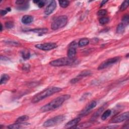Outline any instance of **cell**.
I'll list each match as a JSON object with an SVG mask.
<instances>
[{
  "label": "cell",
  "mask_w": 129,
  "mask_h": 129,
  "mask_svg": "<svg viewBox=\"0 0 129 129\" xmlns=\"http://www.w3.org/2000/svg\"><path fill=\"white\" fill-rule=\"evenodd\" d=\"M35 46H36V48H37L39 50L47 51H51L55 49L57 47V45L55 43L48 42V43L37 44Z\"/></svg>",
  "instance_id": "7"
},
{
  "label": "cell",
  "mask_w": 129,
  "mask_h": 129,
  "mask_svg": "<svg viewBox=\"0 0 129 129\" xmlns=\"http://www.w3.org/2000/svg\"><path fill=\"white\" fill-rule=\"evenodd\" d=\"M128 6H129V2L128 1H124L120 6V10L121 11H125V10L127 9V8L128 7Z\"/></svg>",
  "instance_id": "25"
},
{
  "label": "cell",
  "mask_w": 129,
  "mask_h": 129,
  "mask_svg": "<svg viewBox=\"0 0 129 129\" xmlns=\"http://www.w3.org/2000/svg\"><path fill=\"white\" fill-rule=\"evenodd\" d=\"M68 22V17L65 15L58 16L54 20L51 24V28L54 30H57L65 27Z\"/></svg>",
  "instance_id": "4"
},
{
  "label": "cell",
  "mask_w": 129,
  "mask_h": 129,
  "mask_svg": "<svg viewBox=\"0 0 129 129\" xmlns=\"http://www.w3.org/2000/svg\"><path fill=\"white\" fill-rule=\"evenodd\" d=\"M58 3H59L60 6L63 8H67L70 4V2L68 1H58Z\"/></svg>",
  "instance_id": "27"
},
{
  "label": "cell",
  "mask_w": 129,
  "mask_h": 129,
  "mask_svg": "<svg viewBox=\"0 0 129 129\" xmlns=\"http://www.w3.org/2000/svg\"><path fill=\"white\" fill-rule=\"evenodd\" d=\"M122 21L123 23L125 25H128L129 24V17L128 14H126L124 16V17L122 18Z\"/></svg>",
  "instance_id": "30"
},
{
  "label": "cell",
  "mask_w": 129,
  "mask_h": 129,
  "mask_svg": "<svg viewBox=\"0 0 129 129\" xmlns=\"http://www.w3.org/2000/svg\"><path fill=\"white\" fill-rule=\"evenodd\" d=\"M65 120L64 115H59L46 121L43 124L44 127H51L62 123Z\"/></svg>",
  "instance_id": "5"
},
{
  "label": "cell",
  "mask_w": 129,
  "mask_h": 129,
  "mask_svg": "<svg viewBox=\"0 0 129 129\" xmlns=\"http://www.w3.org/2000/svg\"><path fill=\"white\" fill-rule=\"evenodd\" d=\"M108 1H102L100 4V7H102L105 3H107Z\"/></svg>",
  "instance_id": "34"
},
{
  "label": "cell",
  "mask_w": 129,
  "mask_h": 129,
  "mask_svg": "<svg viewBox=\"0 0 129 129\" xmlns=\"http://www.w3.org/2000/svg\"><path fill=\"white\" fill-rule=\"evenodd\" d=\"M33 2L37 4L39 8H42L44 6L46 2L45 1H34Z\"/></svg>",
  "instance_id": "28"
},
{
  "label": "cell",
  "mask_w": 129,
  "mask_h": 129,
  "mask_svg": "<svg viewBox=\"0 0 129 129\" xmlns=\"http://www.w3.org/2000/svg\"><path fill=\"white\" fill-rule=\"evenodd\" d=\"M76 54V48H69L67 53V55L68 57L70 58H74Z\"/></svg>",
  "instance_id": "14"
},
{
  "label": "cell",
  "mask_w": 129,
  "mask_h": 129,
  "mask_svg": "<svg viewBox=\"0 0 129 129\" xmlns=\"http://www.w3.org/2000/svg\"><path fill=\"white\" fill-rule=\"evenodd\" d=\"M89 43V40L88 38H83L81 39L78 42V46L80 47H82L84 46L85 45H87Z\"/></svg>",
  "instance_id": "18"
},
{
  "label": "cell",
  "mask_w": 129,
  "mask_h": 129,
  "mask_svg": "<svg viewBox=\"0 0 129 129\" xmlns=\"http://www.w3.org/2000/svg\"><path fill=\"white\" fill-rule=\"evenodd\" d=\"M29 31H31L34 33H37L39 34V35H41L44 33H46L48 32V29L47 28H37V29H34L32 30H29Z\"/></svg>",
  "instance_id": "15"
},
{
  "label": "cell",
  "mask_w": 129,
  "mask_h": 129,
  "mask_svg": "<svg viewBox=\"0 0 129 129\" xmlns=\"http://www.w3.org/2000/svg\"><path fill=\"white\" fill-rule=\"evenodd\" d=\"M33 21V17L31 15H24L21 19V22L24 24H28Z\"/></svg>",
  "instance_id": "13"
},
{
  "label": "cell",
  "mask_w": 129,
  "mask_h": 129,
  "mask_svg": "<svg viewBox=\"0 0 129 129\" xmlns=\"http://www.w3.org/2000/svg\"><path fill=\"white\" fill-rule=\"evenodd\" d=\"M29 119V116L27 115H22L21 116L16 120V123H23L24 122L26 121H27Z\"/></svg>",
  "instance_id": "23"
},
{
  "label": "cell",
  "mask_w": 129,
  "mask_h": 129,
  "mask_svg": "<svg viewBox=\"0 0 129 129\" xmlns=\"http://www.w3.org/2000/svg\"><path fill=\"white\" fill-rule=\"evenodd\" d=\"M7 12H8V11L6 10H3L1 11V12H0V13H1V16H4L7 13Z\"/></svg>",
  "instance_id": "33"
},
{
  "label": "cell",
  "mask_w": 129,
  "mask_h": 129,
  "mask_svg": "<svg viewBox=\"0 0 129 129\" xmlns=\"http://www.w3.org/2000/svg\"><path fill=\"white\" fill-rule=\"evenodd\" d=\"M76 61L74 58H70L67 57H62L54 60L50 63V65L53 67H62L73 65Z\"/></svg>",
  "instance_id": "3"
},
{
  "label": "cell",
  "mask_w": 129,
  "mask_h": 129,
  "mask_svg": "<svg viewBox=\"0 0 129 129\" xmlns=\"http://www.w3.org/2000/svg\"><path fill=\"white\" fill-rule=\"evenodd\" d=\"M6 10H7L8 12H10V11H11V9H10V8H7Z\"/></svg>",
  "instance_id": "35"
},
{
  "label": "cell",
  "mask_w": 129,
  "mask_h": 129,
  "mask_svg": "<svg viewBox=\"0 0 129 129\" xmlns=\"http://www.w3.org/2000/svg\"><path fill=\"white\" fill-rule=\"evenodd\" d=\"M125 30V25L123 23H120L116 28V33L118 34H122Z\"/></svg>",
  "instance_id": "19"
},
{
  "label": "cell",
  "mask_w": 129,
  "mask_h": 129,
  "mask_svg": "<svg viewBox=\"0 0 129 129\" xmlns=\"http://www.w3.org/2000/svg\"><path fill=\"white\" fill-rule=\"evenodd\" d=\"M30 125L29 123H16V124H14L12 125H10L8 126V128L10 129H21L28 127Z\"/></svg>",
  "instance_id": "11"
},
{
  "label": "cell",
  "mask_w": 129,
  "mask_h": 129,
  "mask_svg": "<svg viewBox=\"0 0 129 129\" xmlns=\"http://www.w3.org/2000/svg\"><path fill=\"white\" fill-rule=\"evenodd\" d=\"M104 109V107H102L101 108H100V109H99L96 112H95L94 113V114L92 115V118H91V120L93 121L95 120L96 118H98V116L100 115V113Z\"/></svg>",
  "instance_id": "21"
},
{
  "label": "cell",
  "mask_w": 129,
  "mask_h": 129,
  "mask_svg": "<svg viewBox=\"0 0 129 129\" xmlns=\"http://www.w3.org/2000/svg\"><path fill=\"white\" fill-rule=\"evenodd\" d=\"M78 46V43H77L76 41H73L71 42L69 45V48H76Z\"/></svg>",
  "instance_id": "32"
},
{
  "label": "cell",
  "mask_w": 129,
  "mask_h": 129,
  "mask_svg": "<svg viewBox=\"0 0 129 129\" xmlns=\"http://www.w3.org/2000/svg\"><path fill=\"white\" fill-rule=\"evenodd\" d=\"M96 102L95 101H92L86 105V107L80 113V115L84 116L86 115L90 112L96 106Z\"/></svg>",
  "instance_id": "9"
},
{
  "label": "cell",
  "mask_w": 129,
  "mask_h": 129,
  "mask_svg": "<svg viewBox=\"0 0 129 129\" xmlns=\"http://www.w3.org/2000/svg\"><path fill=\"white\" fill-rule=\"evenodd\" d=\"M10 77L9 76V75H8V74H3L1 76V80H0V84L2 85L6 83L9 80Z\"/></svg>",
  "instance_id": "16"
},
{
  "label": "cell",
  "mask_w": 129,
  "mask_h": 129,
  "mask_svg": "<svg viewBox=\"0 0 129 129\" xmlns=\"http://www.w3.org/2000/svg\"><path fill=\"white\" fill-rule=\"evenodd\" d=\"M81 120L80 118H75L71 121H70V122H68L65 126V128H73L74 127L76 126L79 123V122Z\"/></svg>",
  "instance_id": "12"
},
{
  "label": "cell",
  "mask_w": 129,
  "mask_h": 129,
  "mask_svg": "<svg viewBox=\"0 0 129 129\" xmlns=\"http://www.w3.org/2000/svg\"><path fill=\"white\" fill-rule=\"evenodd\" d=\"M107 14V11L105 9H101L98 11L97 15L99 16H104Z\"/></svg>",
  "instance_id": "31"
},
{
  "label": "cell",
  "mask_w": 129,
  "mask_h": 129,
  "mask_svg": "<svg viewBox=\"0 0 129 129\" xmlns=\"http://www.w3.org/2000/svg\"><path fill=\"white\" fill-rule=\"evenodd\" d=\"M6 28L7 29H11L14 27V23L12 21H7L5 24Z\"/></svg>",
  "instance_id": "29"
},
{
  "label": "cell",
  "mask_w": 129,
  "mask_h": 129,
  "mask_svg": "<svg viewBox=\"0 0 129 129\" xmlns=\"http://www.w3.org/2000/svg\"><path fill=\"white\" fill-rule=\"evenodd\" d=\"M91 74V72L90 71H89V70H84V71L81 72L77 77L79 78L80 79H81L83 77L90 76Z\"/></svg>",
  "instance_id": "17"
},
{
  "label": "cell",
  "mask_w": 129,
  "mask_h": 129,
  "mask_svg": "<svg viewBox=\"0 0 129 129\" xmlns=\"http://www.w3.org/2000/svg\"><path fill=\"white\" fill-rule=\"evenodd\" d=\"M22 57L24 60H28L30 57V53L27 50H23L21 52Z\"/></svg>",
  "instance_id": "20"
},
{
  "label": "cell",
  "mask_w": 129,
  "mask_h": 129,
  "mask_svg": "<svg viewBox=\"0 0 129 129\" xmlns=\"http://www.w3.org/2000/svg\"><path fill=\"white\" fill-rule=\"evenodd\" d=\"M61 90L62 88L56 87H52L46 88L35 95L32 99V102L34 103L38 102L44 98L49 97Z\"/></svg>",
  "instance_id": "2"
},
{
  "label": "cell",
  "mask_w": 129,
  "mask_h": 129,
  "mask_svg": "<svg viewBox=\"0 0 129 129\" xmlns=\"http://www.w3.org/2000/svg\"><path fill=\"white\" fill-rule=\"evenodd\" d=\"M109 20H110V19L108 17H101L99 19V22L100 24L104 25V24H107V23H108L109 22Z\"/></svg>",
  "instance_id": "26"
},
{
  "label": "cell",
  "mask_w": 129,
  "mask_h": 129,
  "mask_svg": "<svg viewBox=\"0 0 129 129\" xmlns=\"http://www.w3.org/2000/svg\"><path fill=\"white\" fill-rule=\"evenodd\" d=\"M56 7V3L55 1H50V4L45 8L44 13L46 15H49L51 14Z\"/></svg>",
  "instance_id": "10"
},
{
  "label": "cell",
  "mask_w": 129,
  "mask_h": 129,
  "mask_svg": "<svg viewBox=\"0 0 129 129\" xmlns=\"http://www.w3.org/2000/svg\"><path fill=\"white\" fill-rule=\"evenodd\" d=\"M70 97H71V95L69 94H65L58 96L49 103L43 106L40 109V110L42 112H46L57 109L61 106L65 101L69 99Z\"/></svg>",
  "instance_id": "1"
},
{
  "label": "cell",
  "mask_w": 129,
  "mask_h": 129,
  "mask_svg": "<svg viewBox=\"0 0 129 129\" xmlns=\"http://www.w3.org/2000/svg\"><path fill=\"white\" fill-rule=\"evenodd\" d=\"M1 31L2 32V30H3V25H2V24H1Z\"/></svg>",
  "instance_id": "36"
},
{
  "label": "cell",
  "mask_w": 129,
  "mask_h": 129,
  "mask_svg": "<svg viewBox=\"0 0 129 129\" xmlns=\"http://www.w3.org/2000/svg\"><path fill=\"white\" fill-rule=\"evenodd\" d=\"M129 117V112L128 111L123 113L114 117L111 121V123H119L124 121H128Z\"/></svg>",
  "instance_id": "8"
},
{
  "label": "cell",
  "mask_w": 129,
  "mask_h": 129,
  "mask_svg": "<svg viewBox=\"0 0 129 129\" xmlns=\"http://www.w3.org/2000/svg\"><path fill=\"white\" fill-rule=\"evenodd\" d=\"M111 111L110 110H107L102 114V115L101 116V119L103 121L107 120L108 118V117H109L111 115Z\"/></svg>",
  "instance_id": "22"
},
{
  "label": "cell",
  "mask_w": 129,
  "mask_h": 129,
  "mask_svg": "<svg viewBox=\"0 0 129 129\" xmlns=\"http://www.w3.org/2000/svg\"><path fill=\"white\" fill-rule=\"evenodd\" d=\"M29 8V3L28 1H26L24 3H23L20 5H19L17 9L20 10H25Z\"/></svg>",
  "instance_id": "24"
},
{
  "label": "cell",
  "mask_w": 129,
  "mask_h": 129,
  "mask_svg": "<svg viewBox=\"0 0 129 129\" xmlns=\"http://www.w3.org/2000/svg\"><path fill=\"white\" fill-rule=\"evenodd\" d=\"M119 60H120V57L119 56H115L114 57L110 58L109 59L105 60L101 64H100L98 67V70H101L107 68L109 66L116 63V62H118L119 61Z\"/></svg>",
  "instance_id": "6"
}]
</instances>
